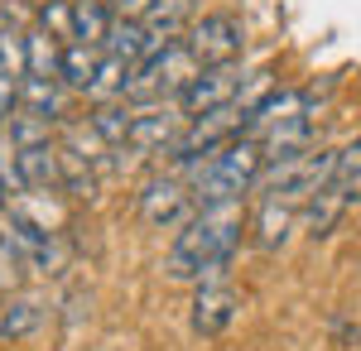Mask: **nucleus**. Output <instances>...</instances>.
<instances>
[{"instance_id": "f257e3e1", "label": "nucleus", "mask_w": 361, "mask_h": 351, "mask_svg": "<svg viewBox=\"0 0 361 351\" xmlns=\"http://www.w3.org/2000/svg\"><path fill=\"white\" fill-rule=\"evenodd\" d=\"M241 231H246V221L236 212V202H226V207H197V216L188 226H178V236L169 245L164 274L173 284H183V279L212 284V279H222L231 255H236V245H241Z\"/></svg>"}, {"instance_id": "f03ea898", "label": "nucleus", "mask_w": 361, "mask_h": 351, "mask_svg": "<svg viewBox=\"0 0 361 351\" xmlns=\"http://www.w3.org/2000/svg\"><path fill=\"white\" fill-rule=\"evenodd\" d=\"M260 173H265V144L255 135H236L188 173V188H193L197 207H226V202H241L246 192H255Z\"/></svg>"}, {"instance_id": "7ed1b4c3", "label": "nucleus", "mask_w": 361, "mask_h": 351, "mask_svg": "<svg viewBox=\"0 0 361 351\" xmlns=\"http://www.w3.org/2000/svg\"><path fill=\"white\" fill-rule=\"evenodd\" d=\"M197 73H202V63L193 58V49H188L183 39H173V44H164L154 58H145L135 68L126 101H130V106H164V101H178L183 87H188Z\"/></svg>"}, {"instance_id": "20e7f679", "label": "nucleus", "mask_w": 361, "mask_h": 351, "mask_svg": "<svg viewBox=\"0 0 361 351\" xmlns=\"http://www.w3.org/2000/svg\"><path fill=\"white\" fill-rule=\"evenodd\" d=\"M337 178V149H304V154H289L279 164H265L255 192L260 197H275V202H294L304 207L313 192H323Z\"/></svg>"}, {"instance_id": "39448f33", "label": "nucleus", "mask_w": 361, "mask_h": 351, "mask_svg": "<svg viewBox=\"0 0 361 351\" xmlns=\"http://www.w3.org/2000/svg\"><path fill=\"white\" fill-rule=\"evenodd\" d=\"M246 87H250V78L241 73V63H212V68H202L183 87V97L173 106H178V116L193 121V116H207V111H217V106H236Z\"/></svg>"}, {"instance_id": "423d86ee", "label": "nucleus", "mask_w": 361, "mask_h": 351, "mask_svg": "<svg viewBox=\"0 0 361 351\" xmlns=\"http://www.w3.org/2000/svg\"><path fill=\"white\" fill-rule=\"evenodd\" d=\"M193 216H197V197L183 178L159 173V178H149V183L140 188V221H145V226H154V231H178V226H188Z\"/></svg>"}, {"instance_id": "0eeeda50", "label": "nucleus", "mask_w": 361, "mask_h": 351, "mask_svg": "<svg viewBox=\"0 0 361 351\" xmlns=\"http://www.w3.org/2000/svg\"><path fill=\"white\" fill-rule=\"evenodd\" d=\"M183 44L193 49V58L202 68H212V63H236L241 49H246V29H241L236 15H222V10H217V15H202V20L188 29Z\"/></svg>"}, {"instance_id": "6e6552de", "label": "nucleus", "mask_w": 361, "mask_h": 351, "mask_svg": "<svg viewBox=\"0 0 361 351\" xmlns=\"http://www.w3.org/2000/svg\"><path fill=\"white\" fill-rule=\"evenodd\" d=\"M236 313H241V294L231 284H222V279L197 284V294H193V332L197 337H222L226 327L236 323Z\"/></svg>"}, {"instance_id": "1a4fd4ad", "label": "nucleus", "mask_w": 361, "mask_h": 351, "mask_svg": "<svg viewBox=\"0 0 361 351\" xmlns=\"http://www.w3.org/2000/svg\"><path fill=\"white\" fill-rule=\"evenodd\" d=\"M15 183L29 192H49L63 183V144L44 140V144H25L15 149Z\"/></svg>"}, {"instance_id": "9d476101", "label": "nucleus", "mask_w": 361, "mask_h": 351, "mask_svg": "<svg viewBox=\"0 0 361 351\" xmlns=\"http://www.w3.org/2000/svg\"><path fill=\"white\" fill-rule=\"evenodd\" d=\"M183 121L188 116H173L164 106H149V111H135V125H130V140H126V149H135V154H154V149H169L178 130H183Z\"/></svg>"}, {"instance_id": "9b49d317", "label": "nucleus", "mask_w": 361, "mask_h": 351, "mask_svg": "<svg viewBox=\"0 0 361 351\" xmlns=\"http://www.w3.org/2000/svg\"><path fill=\"white\" fill-rule=\"evenodd\" d=\"M294 221H299V207L294 202H275V197H260V207L250 216V241L255 250H265V255H275L279 245L289 241V231H294Z\"/></svg>"}, {"instance_id": "f8f14e48", "label": "nucleus", "mask_w": 361, "mask_h": 351, "mask_svg": "<svg viewBox=\"0 0 361 351\" xmlns=\"http://www.w3.org/2000/svg\"><path fill=\"white\" fill-rule=\"evenodd\" d=\"M347 207H352L347 188H342V183H328L323 192H313L304 207H299V226H304L313 241H323V236H333V231H337V221L347 216Z\"/></svg>"}, {"instance_id": "ddd939ff", "label": "nucleus", "mask_w": 361, "mask_h": 351, "mask_svg": "<svg viewBox=\"0 0 361 351\" xmlns=\"http://www.w3.org/2000/svg\"><path fill=\"white\" fill-rule=\"evenodd\" d=\"M63 39H58L54 29L44 25H29L25 29V78H49L58 82V73H63Z\"/></svg>"}, {"instance_id": "4468645a", "label": "nucleus", "mask_w": 361, "mask_h": 351, "mask_svg": "<svg viewBox=\"0 0 361 351\" xmlns=\"http://www.w3.org/2000/svg\"><path fill=\"white\" fill-rule=\"evenodd\" d=\"M20 111H29V116H39V121H49V125H58V121H68L63 116V87L49 78H20V101H15Z\"/></svg>"}, {"instance_id": "2eb2a0df", "label": "nucleus", "mask_w": 361, "mask_h": 351, "mask_svg": "<svg viewBox=\"0 0 361 351\" xmlns=\"http://www.w3.org/2000/svg\"><path fill=\"white\" fill-rule=\"evenodd\" d=\"M87 125L106 140V149H126L130 125H135V111H130V101H97V111H92Z\"/></svg>"}, {"instance_id": "dca6fc26", "label": "nucleus", "mask_w": 361, "mask_h": 351, "mask_svg": "<svg viewBox=\"0 0 361 351\" xmlns=\"http://www.w3.org/2000/svg\"><path fill=\"white\" fill-rule=\"evenodd\" d=\"M145 25L154 29L159 39H173V34L197 25V0H154L149 15H145Z\"/></svg>"}, {"instance_id": "f3484780", "label": "nucleus", "mask_w": 361, "mask_h": 351, "mask_svg": "<svg viewBox=\"0 0 361 351\" xmlns=\"http://www.w3.org/2000/svg\"><path fill=\"white\" fill-rule=\"evenodd\" d=\"M106 29H111V10L106 0H73V39L102 49L106 44Z\"/></svg>"}, {"instance_id": "a211bd4d", "label": "nucleus", "mask_w": 361, "mask_h": 351, "mask_svg": "<svg viewBox=\"0 0 361 351\" xmlns=\"http://www.w3.org/2000/svg\"><path fill=\"white\" fill-rule=\"evenodd\" d=\"M97 68H102V54H97L92 44H68V49H63V73H58V78L68 82L73 92H92Z\"/></svg>"}, {"instance_id": "6ab92c4d", "label": "nucleus", "mask_w": 361, "mask_h": 351, "mask_svg": "<svg viewBox=\"0 0 361 351\" xmlns=\"http://www.w3.org/2000/svg\"><path fill=\"white\" fill-rule=\"evenodd\" d=\"M58 192H68L73 202H87L92 192H97V173H92V159H82L78 149H68L63 144V183Z\"/></svg>"}, {"instance_id": "aec40b11", "label": "nucleus", "mask_w": 361, "mask_h": 351, "mask_svg": "<svg viewBox=\"0 0 361 351\" xmlns=\"http://www.w3.org/2000/svg\"><path fill=\"white\" fill-rule=\"evenodd\" d=\"M44 323V303H34V298H10L5 308H0V337H29V332H39Z\"/></svg>"}, {"instance_id": "412c9836", "label": "nucleus", "mask_w": 361, "mask_h": 351, "mask_svg": "<svg viewBox=\"0 0 361 351\" xmlns=\"http://www.w3.org/2000/svg\"><path fill=\"white\" fill-rule=\"evenodd\" d=\"M25 270L29 265H25V255H20V245L0 231V294H10V289L25 279Z\"/></svg>"}, {"instance_id": "4be33fe9", "label": "nucleus", "mask_w": 361, "mask_h": 351, "mask_svg": "<svg viewBox=\"0 0 361 351\" xmlns=\"http://www.w3.org/2000/svg\"><path fill=\"white\" fill-rule=\"evenodd\" d=\"M0 73H25V29H0Z\"/></svg>"}, {"instance_id": "5701e85b", "label": "nucleus", "mask_w": 361, "mask_h": 351, "mask_svg": "<svg viewBox=\"0 0 361 351\" xmlns=\"http://www.w3.org/2000/svg\"><path fill=\"white\" fill-rule=\"evenodd\" d=\"M361 173V135L347 140L342 149H337V178L333 183H342V188H352V178Z\"/></svg>"}, {"instance_id": "b1692460", "label": "nucleus", "mask_w": 361, "mask_h": 351, "mask_svg": "<svg viewBox=\"0 0 361 351\" xmlns=\"http://www.w3.org/2000/svg\"><path fill=\"white\" fill-rule=\"evenodd\" d=\"M15 101H20V78H10V73H0V125L15 116Z\"/></svg>"}, {"instance_id": "393cba45", "label": "nucleus", "mask_w": 361, "mask_h": 351, "mask_svg": "<svg viewBox=\"0 0 361 351\" xmlns=\"http://www.w3.org/2000/svg\"><path fill=\"white\" fill-rule=\"evenodd\" d=\"M149 5H154V0H106L111 20H145V15H149Z\"/></svg>"}, {"instance_id": "a878e982", "label": "nucleus", "mask_w": 361, "mask_h": 351, "mask_svg": "<svg viewBox=\"0 0 361 351\" xmlns=\"http://www.w3.org/2000/svg\"><path fill=\"white\" fill-rule=\"evenodd\" d=\"M347 197H352V202H361V173L352 178V188H347Z\"/></svg>"}, {"instance_id": "bb28decb", "label": "nucleus", "mask_w": 361, "mask_h": 351, "mask_svg": "<svg viewBox=\"0 0 361 351\" xmlns=\"http://www.w3.org/2000/svg\"><path fill=\"white\" fill-rule=\"evenodd\" d=\"M29 5H34V10H44V5H58V0H29Z\"/></svg>"}, {"instance_id": "cd10ccee", "label": "nucleus", "mask_w": 361, "mask_h": 351, "mask_svg": "<svg viewBox=\"0 0 361 351\" xmlns=\"http://www.w3.org/2000/svg\"><path fill=\"white\" fill-rule=\"evenodd\" d=\"M0 202H5V178H0Z\"/></svg>"}]
</instances>
